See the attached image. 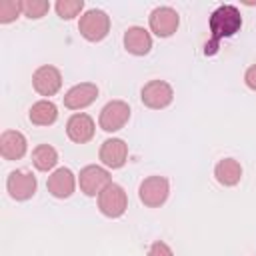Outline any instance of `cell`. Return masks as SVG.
<instances>
[{
    "label": "cell",
    "mask_w": 256,
    "mask_h": 256,
    "mask_svg": "<svg viewBox=\"0 0 256 256\" xmlns=\"http://www.w3.org/2000/svg\"><path fill=\"white\" fill-rule=\"evenodd\" d=\"M208 26H210V32H212V40L206 42V50L204 52L206 54H216L218 44H220L222 38H230L236 32H240V28H242L240 10L236 6H232V4H222L210 14Z\"/></svg>",
    "instance_id": "1"
},
{
    "label": "cell",
    "mask_w": 256,
    "mask_h": 256,
    "mask_svg": "<svg viewBox=\"0 0 256 256\" xmlns=\"http://www.w3.org/2000/svg\"><path fill=\"white\" fill-rule=\"evenodd\" d=\"M78 30L88 42H100L110 32V16L104 10L90 8L78 20Z\"/></svg>",
    "instance_id": "2"
},
{
    "label": "cell",
    "mask_w": 256,
    "mask_h": 256,
    "mask_svg": "<svg viewBox=\"0 0 256 256\" xmlns=\"http://www.w3.org/2000/svg\"><path fill=\"white\" fill-rule=\"evenodd\" d=\"M126 208H128V196L120 184L110 182L98 194V210L106 218H120L126 212Z\"/></svg>",
    "instance_id": "3"
},
{
    "label": "cell",
    "mask_w": 256,
    "mask_h": 256,
    "mask_svg": "<svg viewBox=\"0 0 256 256\" xmlns=\"http://www.w3.org/2000/svg\"><path fill=\"white\" fill-rule=\"evenodd\" d=\"M168 194H170V184L164 176H148L140 182L138 186V196H140V202L148 208H158L162 206L166 200H168Z\"/></svg>",
    "instance_id": "4"
},
{
    "label": "cell",
    "mask_w": 256,
    "mask_h": 256,
    "mask_svg": "<svg viewBox=\"0 0 256 256\" xmlns=\"http://www.w3.org/2000/svg\"><path fill=\"white\" fill-rule=\"evenodd\" d=\"M148 26L158 38H170L180 26V16L172 6H158L150 12Z\"/></svg>",
    "instance_id": "5"
},
{
    "label": "cell",
    "mask_w": 256,
    "mask_h": 256,
    "mask_svg": "<svg viewBox=\"0 0 256 256\" xmlns=\"http://www.w3.org/2000/svg\"><path fill=\"white\" fill-rule=\"evenodd\" d=\"M112 182L110 172L98 164H88L80 170L78 174V184H80V192L86 196H98L108 184Z\"/></svg>",
    "instance_id": "6"
},
{
    "label": "cell",
    "mask_w": 256,
    "mask_h": 256,
    "mask_svg": "<svg viewBox=\"0 0 256 256\" xmlns=\"http://www.w3.org/2000/svg\"><path fill=\"white\" fill-rule=\"evenodd\" d=\"M36 176L28 170H12L6 178V190L10 194V198H14L16 202H24L30 200L36 194Z\"/></svg>",
    "instance_id": "7"
},
{
    "label": "cell",
    "mask_w": 256,
    "mask_h": 256,
    "mask_svg": "<svg viewBox=\"0 0 256 256\" xmlns=\"http://www.w3.org/2000/svg\"><path fill=\"white\" fill-rule=\"evenodd\" d=\"M140 98H142L144 106H148L152 110H162V108L172 104L174 90L166 80H150L148 84H144Z\"/></svg>",
    "instance_id": "8"
},
{
    "label": "cell",
    "mask_w": 256,
    "mask_h": 256,
    "mask_svg": "<svg viewBox=\"0 0 256 256\" xmlns=\"http://www.w3.org/2000/svg\"><path fill=\"white\" fill-rule=\"evenodd\" d=\"M130 118V106L124 100H110L98 116V124L104 132H118Z\"/></svg>",
    "instance_id": "9"
},
{
    "label": "cell",
    "mask_w": 256,
    "mask_h": 256,
    "mask_svg": "<svg viewBox=\"0 0 256 256\" xmlns=\"http://www.w3.org/2000/svg\"><path fill=\"white\" fill-rule=\"evenodd\" d=\"M32 86L40 96H54L62 88V74L56 66L44 64L32 74Z\"/></svg>",
    "instance_id": "10"
},
{
    "label": "cell",
    "mask_w": 256,
    "mask_h": 256,
    "mask_svg": "<svg viewBox=\"0 0 256 256\" xmlns=\"http://www.w3.org/2000/svg\"><path fill=\"white\" fill-rule=\"evenodd\" d=\"M94 130H96L94 120H92V116L86 114V112H76V114H72V116L68 118V122H66V134H68V138H70L72 142H76V144H86V142H90V140L94 138Z\"/></svg>",
    "instance_id": "11"
},
{
    "label": "cell",
    "mask_w": 256,
    "mask_h": 256,
    "mask_svg": "<svg viewBox=\"0 0 256 256\" xmlns=\"http://www.w3.org/2000/svg\"><path fill=\"white\" fill-rule=\"evenodd\" d=\"M46 188H48V192L54 198H60V200L70 198L74 194V190H76V176H74V172L70 168H64V166L62 168H56L48 176Z\"/></svg>",
    "instance_id": "12"
},
{
    "label": "cell",
    "mask_w": 256,
    "mask_h": 256,
    "mask_svg": "<svg viewBox=\"0 0 256 256\" xmlns=\"http://www.w3.org/2000/svg\"><path fill=\"white\" fill-rule=\"evenodd\" d=\"M98 156L106 168H112V170L122 168L128 158V144L122 138H108L102 142Z\"/></svg>",
    "instance_id": "13"
},
{
    "label": "cell",
    "mask_w": 256,
    "mask_h": 256,
    "mask_svg": "<svg viewBox=\"0 0 256 256\" xmlns=\"http://www.w3.org/2000/svg\"><path fill=\"white\" fill-rule=\"evenodd\" d=\"M96 98H98V86L94 82H80V84H74L64 94V106L70 110H82L90 106Z\"/></svg>",
    "instance_id": "14"
},
{
    "label": "cell",
    "mask_w": 256,
    "mask_h": 256,
    "mask_svg": "<svg viewBox=\"0 0 256 256\" xmlns=\"http://www.w3.org/2000/svg\"><path fill=\"white\" fill-rule=\"evenodd\" d=\"M28 150L26 136L18 130H4L0 134V156L4 160H20Z\"/></svg>",
    "instance_id": "15"
},
{
    "label": "cell",
    "mask_w": 256,
    "mask_h": 256,
    "mask_svg": "<svg viewBox=\"0 0 256 256\" xmlns=\"http://www.w3.org/2000/svg\"><path fill=\"white\" fill-rule=\"evenodd\" d=\"M124 48L132 56H146L152 50V36L142 26H130L124 32Z\"/></svg>",
    "instance_id": "16"
},
{
    "label": "cell",
    "mask_w": 256,
    "mask_h": 256,
    "mask_svg": "<svg viewBox=\"0 0 256 256\" xmlns=\"http://www.w3.org/2000/svg\"><path fill=\"white\" fill-rule=\"evenodd\" d=\"M214 178L218 180V184L230 188L236 186L242 178V166L238 160L234 158H222L216 166H214Z\"/></svg>",
    "instance_id": "17"
},
{
    "label": "cell",
    "mask_w": 256,
    "mask_h": 256,
    "mask_svg": "<svg viewBox=\"0 0 256 256\" xmlns=\"http://www.w3.org/2000/svg\"><path fill=\"white\" fill-rule=\"evenodd\" d=\"M28 118L36 126H50L58 118V108L52 100H38V102L32 104V108L28 112Z\"/></svg>",
    "instance_id": "18"
},
{
    "label": "cell",
    "mask_w": 256,
    "mask_h": 256,
    "mask_svg": "<svg viewBox=\"0 0 256 256\" xmlns=\"http://www.w3.org/2000/svg\"><path fill=\"white\" fill-rule=\"evenodd\" d=\"M32 164L40 172H48L58 164V152L50 144H40L32 150Z\"/></svg>",
    "instance_id": "19"
},
{
    "label": "cell",
    "mask_w": 256,
    "mask_h": 256,
    "mask_svg": "<svg viewBox=\"0 0 256 256\" xmlns=\"http://www.w3.org/2000/svg\"><path fill=\"white\" fill-rule=\"evenodd\" d=\"M22 14L30 20H38L42 16H46V12L50 10V2L46 0H22L20 2Z\"/></svg>",
    "instance_id": "20"
},
{
    "label": "cell",
    "mask_w": 256,
    "mask_h": 256,
    "mask_svg": "<svg viewBox=\"0 0 256 256\" xmlns=\"http://www.w3.org/2000/svg\"><path fill=\"white\" fill-rule=\"evenodd\" d=\"M54 8H56V14L62 20H72V18H76L82 12L84 2L82 0H58L54 4Z\"/></svg>",
    "instance_id": "21"
},
{
    "label": "cell",
    "mask_w": 256,
    "mask_h": 256,
    "mask_svg": "<svg viewBox=\"0 0 256 256\" xmlns=\"http://www.w3.org/2000/svg\"><path fill=\"white\" fill-rule=\"evenodd\" d=\"M20 14H22L20 2H16V0H4V2L0 4V24H10V22H14Z\"/></svg>",
    "instance_id": "22"
},
{
    "label": "cell",
    "mask_w": 256,
    "mask_h": 256,
    "mask_svg": "<svg viewBox=\"0 0 256 256\" xmlns=\"http://www.w3.org/2000/svg\"><path fill=\"white\" fill-rule=\"evenodd\" d=\"M148 256H174V252H172V248L164 240H156V242L150 244Z\"/></svg>",
    "instance_id": "23"
},
{
    "label": "cell",
    "mask_w": 256,
    "mask_h": 256,
    "mask_svg": "<svg viewBox=\"0 0 256 256\" xmlns=\"http://www.w3.org/2000/svg\"><path fill=\"white\" fill-rule=\"evenodd\" d=\"M244 82H246V86H248L250 90L256 92V64H252V66L244 72Z\"/></svg>",
    "instance_id": "24"
}]
</instances>
